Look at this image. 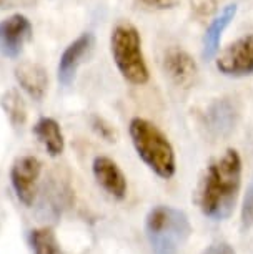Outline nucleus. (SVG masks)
Listing matches in <instances>:
<instances>
[{"mask_svg":"<svg viewBox=\"0 0 253 254\" xmlns=\"http://www.w3.org/2000/svg\"><path fill=\"white\" fill-rule=\"evenodd\" d=\"M242 185V158L237 150L228 148L215 158L205 170L198 186L197 204L205 218L225 221L232 216Z\"/></svg>","mask_w":253,"mask_h":254,"instance_id":"f257e3e1","label":"nucleus"},{"mask_svg":"<svg viewBox=\"0 0 253 254\" xmlns=\"http://www.w3.org/2000/svg\"><path fill=\"white\" fill-rule=\"evenodd\" d=\"M132 145L140 160L162 180H170L176 171L175 150L164 131L150 120L135 117L128 125Z\"/></svg>","mask_w":253,"mask_h":254,"instance_id":"f03ea898","label":"nucleus"},{"mask_svg":"<svg viewBox=\"0 0 253 254\" xmlns=\"http://www.w3.org/2000/svg\"><path fill=\"white\" fill-rule=\"evenodd\" d=\"M145 234L154 254H176L192 234V224L182 209L159 204L147 214Z\"/></svg>","mask_w":253,"mask_h":254,"instance_id":"7ed1b4c3","label":"nucleus"},{"mask_svg":"<svg viewBox=\"0 0 253 254\" xmlns=\"http://www.w3.org/2000/svg\"><path fill=\"white\" fill-rule=\"evenodd\" d=\"M110 52L113 64L128 83L140 87L150 80V71L142 50V38L135 25L130 22H118L113 27Z\"/></svg>","mask_w":253,"mask_h":254,"instance_id":"20e7f679","label":"nucleus"},{"mask_svg":"<svg viewBox=\"0 0 253 254\" xmlns=\"http://www.w3.org/2000/svg\"><path fill=\"white\" fill-rule=\"evenodd\" d=\"M217 70L222 75L240 78L253 75V33L237 38L215 60Z\"/></svg>","mask_w":253,"mask_h":254,"instance_id":"39448f33","label":"nucleus"},{"mask_svg":"<svg viewBox=\"0 0 253 254\" xmlns=\"http://www.w3.org/2000/svg\"><path fill=\"white\" fill-rule=\"evenodd\" d=\"M42 173V163L39 158L25 155L13 161L10 170V183L17 199L23 206L30 208L37 198V188Z\"/></svg>","mask_w":253,"mask_h":254,"instance_id":"423d86ee","label":"nucleus"},{"mask_svg":"<svg viewBox=\"0 0 253 254\" xmlns=\"http://www.w3.org/2000/svg\"><path fill=\"white\" fill-rule=\"evenodd\" d=\"M32 37V23L22 13L3 18L0 22V55L5 59H17L23 45Z\"/></svg>","mask_w":253,"mask_h":254,"instance_id":"0eeeda50","label":"nucleus"},{"mask_svg":"<svg viewBox=\"0 0 253 254\" xmlns=\"http://www.w3.org/2000/svg\"><path fill=\"white\" fill-rule=\"evenodd\" d=\"M95 45V37L92 32L82 33L77 40H74L67 47L59 60V68H57V76L64 87H70L75 80L79 66L82 65L84 59L92 52Z\"/></svg>","mask_w":253,"mask_h":254,"instance_id":"6e6552de","label":"nucleus"},{"mask_svg":"<svg viewBox=\"0 0 253 254\" xmlns=\"http://www.w3.org/2000/svg\"><path fill=\"white\" fill-rule=\"evenodd\" d=\"M164 71L175 85L188 88L198 75V66L193 57L180 47H170L164 55Z\"/></svg>","mask_w":253,"mask_h":254,"instance_id":"1a4fd4ad","label":"nucleus"},{"mask_svg":"<svg viewBox=\"0 0 253 254\" xmlns=\"http://www.w3.org/2000/svg\"><path fill=\"white\" fill-rule=\"evenodd\" d=\"M92 173L97 185L105 193H108L112 198L123 199L127 196V178L112 158L108 156H97L92 163Z\"/></svg>","mask_w":253,"mask_h":254,"instance_id":"9d476101","label":"nucleus"},{"mask_svg":"<svg viewBox=\"0 0 253 254\" xmlns=\"http://www.w3.org/2000/svg\"><path fill=\"white\" fill-rule=\"evenodd\" d=\"M15 80L20 88L35 102L44 100L49 87V75L40 64L35 62H22L15 66Z\"/></svg>","mask_w":253,"mask_h":254,"instance_id":"9b49d317","label":"nucleus"},{"mask_svg":"<svg viewBox=\"0 0 253 254\" xmlns=\"http://www.w3.org/2000/svg\"><path fill=\"white\" fill-rule=\"evenodd\" d=\"M237 8H238L237 3H228V5L223 7V10L210 22V25L203 37V59L210 60L218 54L222 35H223V32L227 30V27L232 23L233 18H235Z\"/></svg>","mask_w":253,"mask_h":254,"instance_id":"f8f14e48","label":"nucleus"},{"mask_svg":"<svg viewBox=\"0 0 253 254\" xmlns=\"http://www.w3.org/2000/svg\"><path fill=\"white\" fill-rule=\"evenodd\" d=\"M207 127L215 135H227L233 130L237 123V108L228 98L213 102L207 110Z\"/></svg>","mask_w":253,"mask_h":254,"instance_id":"ddd939ff","label":"nucleus"},{"mask_svg":"<svg viewBox=\"0 0 253 254\" xmlns=\"http://www.w3.org/2000/svg\"><path fill=\"white\" fill-rule=\"evenodd\" d=\"M33 135L37 136L50 156H60L65 150V138L60 125L50 117H42L33 127Z\"/></svg>","mask_w":253,"mask_h":254,"instance_id":"4468645a","label":"nucleus"},{"mask_svg":"<svg viewBox=\"0 0 253 254\" xmlns=\"http://www.w3.org/2000/svg\"><path fill=\"white\" fill-rule=\"evenodd\" d=\"M0 105H2L3 112L7 113L8 120L12 122V125H22L27 118V107L23 98L20 97V93L15 88L7 90L5 93L0 98Z\"/></svg>","mask_w":253,"mask_h":254,"instance_id":"2eb2a0df","label":"nucleus"},{"mask_svg":"<svg viewBox=\"0 0 253 254\" xmlns=\"http://www.w3.org/2000/svg\"><path fill=\"white\" fill-rule=\"evenodd\" d=\"M30 244L35 254H64L52 228H39L30 233Z\"/></svg>","mask_w":253,"mask_h":254,"instance_id":"dca6fc26","label":"nucleus"},{"mask_svg":"<svg viewBox=\"0 0 253 254\" xmlns=\"http://www.w3.org/2000/svg\"><path fill=\"white\" fill-rule=\"evenodd\" d=\"M252 226H253V178L247 190L245 199H243V206H242V228L250 229Z\"/></svg>","mask_w":253,"mask_h":254,"instance_id":"f3484780","label":"nucleus"},{"mask_svg":"<svg viewBox=\"0 0 253 254\" xmlns=\"http://www.w3.org/2000/svg\"><path fill=\"white\" fill-rule=\"evenodd\" d=\"M92 128L98 133L103 140L107 141H115L117 140V131L110 123H107L103 118L100 117H92Z\"/></svg>","mask_w":253,"mask_h":254,"instance_id":"a211bd4d","label":"nucleus"},{"mask_svg":"<svg viewBox=\"0 0 253 254\" xmlns=\"http://www.w3.org/2000/svg\"><path fill=\"white\" fill-rule=\"evenodd\" d=\"M202 254H235V249L225 241H215Z\"/></svg>","mask_w":253,"mask_h":254,"instance_id":"6ab92c4d","label":"nucleus"},{"mask_svg":"<svg viewBox=\"0 0 253 254\" xmlns=\"http://www.w3.org/2000/svg\"><path fill=\"white\" fill-rule=\"evenodd\" d=\"M143 5L150 7V8H159V10H169L178 5L180 0H140Z\"/></svg>","mask_w":253,"mask_h":254,"instance_id":"aec40b11","label":"nucleus"}]
</instances>
